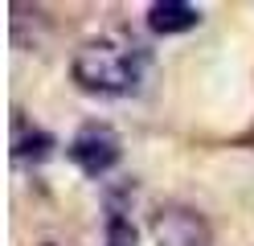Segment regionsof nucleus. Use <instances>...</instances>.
Masks as SVG:
<instances>
[{
    "label": "nucleus",
    "mask_w": 254,
    "mask_h": 246,
    "mask_svg": "<svg viewBox=\"0 0 254 246\" xmlns=\"http://www.w3.org/2000/svg\"><path fill=\"white\" fill-rule=\"evenodd\" d=\"M66 152H70V160H74L86 176H107V172L119 164L123 144H119V136H115L107 123H86V127L70 140Z\"/></svg>",
    "instance_id": "obj_2"
},
{
    "label": "nucleus",
    "mask_w": 254,
    "mask_h": 246,
    "mask_svg": "<svg viewBox=\"0 0 254 246\" xmlns=\"http://www.w3.org/2000/svg\"><path fill=\"white\" fill-rule=\"evenodd\" d=\"M107 246H135V226L123 213H111L107 222Z\"/></svg>",
    "instance_id": "obj_6"
},
{
    "label": "nucleus",
    "mask_w": 254,
    "mask_h": 246,
    "mask_svg": "<svg viewBox=\"0 0 254 246\" xmlns=\"http://www.w3.org/2000/svg\"><path fill=\"white\" fill-rule=\"evenodd\" d=\"M41 246H54V242H41Z\"/></svg>",
    "instance_id": "obj_7"
},
{
    "label": "nucleus",
    "mask_w": 254,
    "mask_h": 246,
    "mask_svg": "<svg viewBox=\"0 0 254 246\" xmlns=\"http://www.w3.org/2000/svg\"><path fill=\"white\" fill-rule=\"evenodd\" d=\"M50 148H54V136L50 131H41V127H29L21 115L12 119V156L17 160H41V156H50Z\"/></svg>",
    "instance_id": "obj_5"
},
{
    "label": "nucleus",
    "mask_w": 254,
    "mask_h": 246,
    "mask_svg": "<svg viewBox=\"0 0 254 246\" xmlns=\"http://www.w3.org/2000/svg\"><path fill=\"white\" fill-rule=\"evenodd\" d=\"M144 70H148V49L127 33H99V37L78 45L70 62V74L78 86L107 98L131 94L144 82Z\"/></svg>",
    "instance_id": "obj_1"
},
{
    "label": "nucleus",
    "mask_w": 254,
    "mask_h": 246,
    "mask_svg": "<svg viewBox=\"0 0 254 246\" xmlns=\"http://www.w3.org/2000/svg\"><path fill=\"white\" fill-rule=\"evenodd\" d=\"M156 246H209V226H205L193 209H160L152 218Z\"/></svg>",
    "instance_id": "obj_3"
},
{
    "label": "nucleus",
    "mask_w": 254,
    "mask_h": 246,
    "mask_svg": "<svg viewBox=\"0 0 254 246\" xmlns=\"http://www.w3.org/2000/svg\"><path fill=\"white\" fill-rule=\"evenodd\" d=\"M201 21V8L197 4H189V0H156V4L148 8V25L156 33H189V29H197Z\"/></svg>",
    "instance_id": "obj_4"
}]
</instances>
